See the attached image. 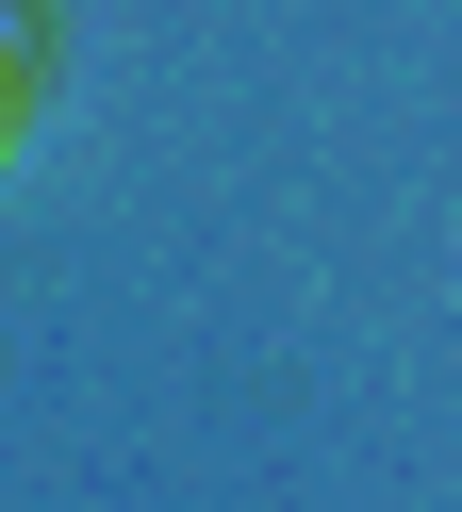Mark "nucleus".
Returning a JSON list of instances; mask_svg holds the SVG:
<instances>
[{
	"label": "nucleus",
	"mask_w": 462,
	"mask_h": 512,
	"mask_svg": "<svg viewBox=\"0 0 462 512\" xmlns=\"http://www.w3.org/2000/svg\"><path fill=\"white\" fill-rule=\"evenodd\" d=\"M17 100H33V17L0 0V149H17Z\"/></svg>",
	"instance_id": "obj_1"
}]
</instances>
